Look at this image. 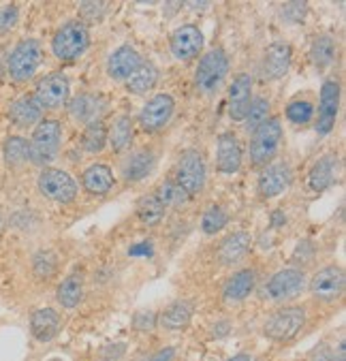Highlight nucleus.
Returning a JSON list of instances; mask_svg holds the SVG:
<instances>
[{
    "label": "nucleus",
    "instance_id": "a211bd4d",
    "mask_svg": "<svg viewBox=\"0 0 346 361\" xmlns=\"http://www.w3.org/2000/svg\"><path fill=\"white\" fill-rule=\"evenodd\" d=\"M140 66H142V56L137 54L130 45H124L109 56L107 73L113 80H128Z\"/></svg>",
    "mask_w": 346,
    "mask_h": 361
},
{
    "label": "nucleus",
    "instance_id": "cd10ccee",
    "mask_svg": "<svg viewBox=\"0 0 346 361\" xmlns=\"http://www.w3.org/2000/svg\"><path fill=\"white\" fill-rule=\"evenodd\" d=\"M9 116L18 126H30L41 120V107L35 101V97H22L11 105Z\"/></svg>",
    "mask_w": 346,
    "mask_h": 361
},
{
    "label": "nucleus",
    "instance_id": "2f4dec72",
    "mask_svg": "<svg viewBox=\"0 0 346 361\" xmlns=\"http://www.w3.org/2000/svg\"><path fill=\"white\" fill-rule=\"evenodd\" d=\"M165 207H184L190 199V195L173 180H167L163 182L159 188H156V195H154Z\"/></svg>",
    "mask_w": 346,
    "mask_h": 361
},
{
    "label": "nucleus",
    "instance_id": "9b49d317",
    "mask_svg": "<svg viewBox=\"0 0 346 361\" xmlns=\"http://www.w3.org/2000/svg\"><path fill=\"white\" fill-rule=\"evenodd\" d=\"M173 107H175V103H173V99H171L169 94H156V97H152V99L144 105V109H142V114H140V124H142V128L148 130V133L161 130V128L171 120Z\"/></svg>",
    "mask_w": 346,
    "mask_h": 361
},
{
    "label": "nucleus",
    "instance_id": "4c0bfd02",
    "mask_svg": "<svg viewBox=\"0 0 346 361\" xmlns=\"http://www.w3.org/2000/svg\"><path fill=\"white\" fill-rule=\"evenodd\" d=\"M267 116H269V101L267 99H263V97H259V99H254L252 103H250V107H248V114H246V130L248 133H254L265 120H267Z\"/></svg>",
    "mask_w": 346,
    "mask_h": 361
},
{
    "label": "nucleus",
    "instance_id": "a18cd8bd",
    "mask_svg": "<svg viewBox=\"0 0 346 361\" xmlns=\"http://www.w3.org/2000/svg\"><path fill=\"white\" fill-rule=\"evenodd\" d=\"M18 22V7H5L0 9V35L11 30Z\"/></svg>",
    "mask_w": 346,
    "mask_h": 361
},
{
    "label": "nucleus",
    "instance_id": "864d4df0",
    "mask_svg": "<svg viewBox=\"0 0 346 361\" xmlns=\"http://www.w3.org/2000/svg\"><path fill=\"white\" fill-rule=\"evenodd\" d=\"M227 361H250V355L240 353V355H235V357H231V359H227Z\"/></svg>",
    "mask_w": 346,
    "mask_h": 361
},
{
    "label": "nucleus",
    "instance_id": "49530a36",
    "mask_svg": "<svg viewBox=\"0 0 346 361\" xmlns=\"http://www.w3.org/2000/svg\"><path fill=\"white\" fill-rule=\"evenodd\" d=\"M312 257H314V244L308 242V240H304V242L295 248V255H293V259H295L297 263H302V265H306Z\"/></svg>",
    "mask_w": 346,
    "mask_h": 361
},
{
    "label": "nucleus",
    "instance_id": "c9c22d12",
    "mask_svg": "<svg viewBox=\"0 0 346 361\" xmlns=\"http://www.w3.org/2000/svg\"><path fill=\"white\" fill-rule=\"evenodd\" d=\"M105 141H107V128H105V124L101 120L88 124V128L84 133V139H82L84 150L86 152H92V154L94 152H101L105 148Z\"/></svg>",
    "mask_w": 346,
    "mask_h": 361
},
{
    "label": "nucleus",
    "instance_id": "0eeeda50",
    "mask_svg": "<svg viewBox=\"0 0 346 361\" xmlns=\"http://www.w3.org/2000/svg\"><path fill=\"white\" fill-rule=\"evenodd\" d=\"M304 323H306V310L304 308H297V306L283 308L267 319L263 334L269 340L285 342V340H291L293 336H297V331L304 327Z\"/></svg>",
    "mask_w": 346,
    "mask_h": 361
},
{
    "label": "nucleus",
    "instance_id": "6e6552de",
    "mask_svg": "<svg viewBox=\"0 0 346 361\" xmlns=\"http://www.w3.org/2000/svg\"><path fill=\"white\" fill-rule=\"evenodd\" d=\"M39 190L51 199V201H58V203H68L73 201L75 195H78V184L75 180L68 176L66 171H60V169H45L41 176H39Z\"/></svg>",
    "mask_w": 346,
    "mask_h": 361
},
{
    "label": "nucleus",
    "instance_id": "a878e982",
    "mask_svg": "<svg viewBox=\"0 0 346 361\" xmlns=\"http://www.w3.org/2000/svg\"><path fill=\"white\" fill-rule=\"evenodd\" d=\"M56 295H58V302L64 308H68V310L80 306L82 300H84V278L78 276V274L64 278L62 284L58 286V293Z\"/></svg>",
    "mask_w": 346,
    "mask_h": 361
},
{
    "label": "nucleus",
    "instance_id": "a19ab883",
    "mask_svg": "<svg viewBox=\"0 0 346 361\" xmlns=\"http://www.w3.org/2000/svg\"><path fill=\"white\" fill-rule=\"evenodd\" d=\"M312 361H346V357H344V342L338 344V350L329 348L327 344H319V348L312 353Z\"/></svg>",
    "mask_w": 346,
    "mask_h": 361
},
{
    "label": "nucleus",
    "instance_id": "20e7f679",
    "mask_svg": "<svg viewBox=\"0 0 346 361\" xmlns=\"http://www.w3.org/2000/svg\"><path fill=\"white\" fill-rule=\"evenodd\" d=\"M41 58H43V49H41V43L35 41V39H26L22 41L11 58H9V75L13 82H28L41 64Z\"/></svg>",
    "mask_w": 346,
    "mask_h": 361
},
{
    "label": "nucleus",
    "instance_id": "dca6fc26",
    "mask_svg": "<svg viewBox=\"0 0 346 361\" xmlns=\"http://www.w3.org/2000/svg\"><path fill=\"white\" fill-rule=\"evenodd\" d=\"M203 47V35L197 26L186 24L180 26L173 35H171V51L178 60H188L194 58Z\"/></svg>",
    "mask_w": 346,
    "mask_h": 361
},
{
    "label": "nucleus",
    "instance_id": "603ef678",
    "mask_svg": "<svg viewBox=\"0 0 346 361\" xmlns=\"http://www.w3.org/2000/svg\"><path fill=\"white\" fill-rule=\"evenodd\" d=\"M113 353H124V346L122 344H116V346H109V348H105V361H109L111 357H113Z\"/></svg>",
    "mask_w": 346,
    "mask_h": 361
},
{
    "label": "nucleus",
    "instance_id": "aec40b11",
    "mask_svg": "<svg viewBox=\"0 0 346 361\" xmlns=\"http://www.w3.org/2000/svg\"><path fill=\"white\" fill-rule=\"evenodd\" d=\"M254 271L252 269H240L235 271L227 284H225V291H223V298L227 304H237L242 300H246L250 293H252V288H254Z\"/></svg>",
    "mask_w": 346,
    "mask_h": 361
},
{
    "label": "nucleus",
    "instance_id": "72a5a7b5",
    "mask_svg": "<svg viewBox=\"0 0 346 361\" xmlns=\"http://www.w3.org/2000/svg\"><path fill=\"white\" fill-rule=\"evenodd\" d=\"M30 159V146L22 137H9L5 143V161L11 167H20Z\"/></svg>",
    "mask_w": 346,
    "mask_h": 361
},
{
    "label": "nucleus",
    "instance_id": "412c9836",
    "mask_svg": "<svg viewBox=\"0 0 346 361\" xmlns=\"http://www.w3.org/2000/svg\"><path fill=\"white\" fill-rule=\"evenodd\" d=\"M71 111L73 120L75 122H82V124H92L97 122V118L105 111V103L101 97H94V94H80L78 99L71 101Z\"/></svg>",
    "mask_w": 346,
    "mask_h": 361
},
{
    "label": "nucleus",
    "instance_id": "9d476101",
    "mask_svg": "<svg viewBox=\"0 0 346 361\" xmlns=\"http://www.w3.org/2000/svg\"><path fill=\"white\" fill-rule=\"evenodd\" d=\"M338 109H340V84L335 80H327V82H323V88H321L319 120H316L319 135L331 133V128L335 126Z\"/></svg>",
    "mask_w": 346,
    "mask_h": 361
},
{
    "label": "nucleus",
    "instance_id": "09e8293b",
    "mask_svg": "<svg viewBox=\"0 0 346 361\" xmlns=\"http://www.w3.org/2000/svg\"><path fill=\"white\" fill-rule=\"evenodd\" d=\"M173 355H175V348L167 346V348H161L159 353H154L148 361H171V359H173Z\"/></svg>",
    "mask_w": 346,
    "mask_h": 361
},
{
    "label": "nucleus",
    "instance_id": "f257e3e1",
    "mask_svg": "<svg viewBox=\"0 0 346 361\" xmlns=\"http://www.w3.org/2000/svg\"><path fill=\"white\" fill-rule=\"evenodd\" d=\"M283 143V124L278 118H267L250 139V161L261 167L267 165L276 154Z\"/></svg>",
    "mask_w": 346,
    "mask_h": 361
},
{
    "label": "nucleus",
    "instance_id": "3c124183",
    "mask_svg": "<svg viewBox=\"0 0 346 361\" xmlns=\"http://www.w3.org/2000/svg\"><path fill=\"white\" fill-rule=\"evenodd\" d=\"M229 334V323L227 321H221L216 327H214V336L216 338H223V336H227Z\"/></svg>",
    "mask_w": 346,
    "mask_h": 361
},
{
    "label": "nucleus",
    "instance_id": "bb28decb",
    "mask_svg": "<svg viewBox=\"0 0 346 361\" xmlns=\"http://www.w3.org/2000/svg\"><path fill=\"white\" fill-rule=\"evenodd\" d=\"M156 159L150 150H142V152H135L132 157H128L126 165H124V180L126 182H137V180H144L152 167H154Z\"/></svg>",
    "mask_w": 346,
    "mask_h": 361
},
{
    "label": "nucleus",
    "instance_id": "393cba45",
    "mask_svg": "<svg viewBox=\"0 0 346 361\" xmlns=\"http://www.w3.org/2000/svg\"><path fill=\"white\" fill-rule=\"evenodd\" d=\"M190 319H192V304L190 302H173L169 308L163 310L161 325L171 331H180V329L188 327Z\"/></svg>",
    "mask_w": 346,
    "mask_h": 361
},
{
    "label": "nucleus",
    "instance_id": "37998d69",
    "mask_svg": "<svg viewBox=\"0 0 346 361\" xmlns=\"http://www.w3.org/2000/svg\"><path fill=\"white\" fill-rule=\"evenodd\" d=\"M107 11V3H82L80 5V13L84 20L88 22H99Z\"/></svg>",
    "mask_w": 346,
    "mask_h": 361
},
{
    "label": "nucleus",
    "instance_id": "2eb2a0df",
    "mask_svg": "<svg viewBox=\"0 0 346 361\" xmlns=\"http://www.w3.org/2000/svg\"><path fill=\"white\" fill-rule=\"evenodd\" d=\"M291 45L289 43H271L263 56V75L267 80H280L287 75V71L291 66Z\"/></svg>",
    "mask_w": 346,
    "mask_h": 361
},
{
    "label": "nucleus",
    "instance_id": "5fc2aeb1",
    "mask_svg": "<svg viewBox=\"0 0 346 361\" xmlns=\"http://www.w3.org/2000/svg\"><path fill=\"white\" fill-rule=\"evenodd\" d=\"M188 7H192V9H205L207 3H188Z\"/></svg>",
    "mask_w": 346,
    "mask_h": 361
},
{
    "label": "nucleus",
    "instance_id": "423d86ee",
    "mask_svg": "<svg viewBox=\"0 0 346 361\" xmlns=\"http://www.w3.org/2000/svg\"><path fill=\"white\" fill-rule=\"evenodd\" d=\"M306 286V274L302 269L289 267V269H280L278 274H273L271 280L265 286V298L269 302L283 304L287 300H293L295 295H299Z\"/></svg>",
    "mask_w": 346,
    "mask_h": 361
},
{
    "label": "nucleus",
    "instance_id": "f03ea898",
    "mask_svg": "<svg viewBox=\"0 0 346 361\" xmlns=\"http://www.w3.org/2000/svg\"><path fill=\"white\" fill-rule=\"evenodd\" d=\"M227 71H229V58H227L225 49L216 47L201 58V62L197 66V73H194V84L203 92H214L225 82Z\"/></svg>",
    "mask_w": 346,
    "mask_h": 361
},
{
    "label": "nucleus",
    "instance_id": "ddd939ff",
    "mask_svg": "<svg viewBox=\"0 0 346 361\" xmlns=\"http://www.w3.org/2000/svg\"><path fill=\"white\" fill-rule=\"evenodd\" d=\"M68 99V82L64 75L60 73H51L47 78H43L37 84L35 90V101L39 103V107L43 109H56L60 107L64 101Z\"/></svg>",
    "mask_w": 346,
    "mask_h": 361
},
{
    "label": "nucleus",
    "instance_id": "de8ad7c7",
    "mask_svg": "<svg viewBox=\"0 0 346 361\" xmlns=\"http://www.w3.org/2000/svg\"><path fill=\"white\" fill-rule=\"evenodd\" d=\"M128 255L130 257H152V244L142 242V244H137V246H130Z\"/></svg>",
    "mask_w": 346,
    "mask_h": 361
},
{
    "label": "nucleus",
    "instance_id": "4be33fe9",
    "mask_svg": "<svg viewBox=\"0 0 346 361\" xmlns=\"http://www.w3.org/2000/svg\"><path fill=\"white\" fill-rule=\"evenodd\" d=\"M60 329V317L51 308H41L30 317V331L39 342H49Z\"/></svg>",
    "mask_w": 346,
    "mask_h": 361
},
{
    "label": "nucleus",
    "instance_id": "ea45409f",
    "mask_svg": "<svg viewBox=\"0 0 346 361\" xmlns=\"http://www.w3.org/2000/svg\"><path fill=\"white\" fill-rule=\"evenodd\" d=\"M312 116H314V107L308 101H293L287 107V118L293 124H308L312 120Z\"/></svg>",
    "mask_w": 346,
    "mask_h": 361
},
{
    "label": "nucleus",
    "instance_id": "8fccbe9b",
    "mask_svg": "<svg viewBox=\"0 0 346 361\" xmlns=\"http://www.w3.org/2000/svg\"><path fill=\"white\" fill-rule=\"evenodd\" d=\"M285 221L287 219H285V214L280 209L271 214V227H280V225H285Z\"/></svg>",
    "mask_w": 346,
    "mask_h": 361
},
{
    "label": "nucleus",
    "instance_id": "7c9ffc66",
    "mask_svg": "<svg viewBox=\"0 0 346 361\" xmlns=\"http://www.w3.org/2000/svg\"><path fill=\"white\" fill-rule=\"evenodd\" d=\"M165 209L167 207L154 195H148L137 201V219L148 227H154L165 219Z\"/></svg>",
    "mask_w": 346,
    "mask_h": 361
},
{
    "label": "nucleus",
    "instance_id": "39448f33",
    "mask_svg": "<svg viewBox=\"0 0 346 361\" xmlns=\"http://www.w3.org/2000/svg\"><path fill=\"white\" fill-rule=\"evenodd\" d=\"M60 139H62V128L60 122L56 120H45L41 122L35 133H32V143H30V159L39 165L49 163L56 159L58 148H60Z\"/></svg>",
    "mask_w": 346,
    "mask_h": 361
},
{
    "label": "nucleus",
    "instance_id": "f704fd0d",
    "mask_svg": "<svg viewBox=\"0 0 346 361\" xmlns=\"http://www.w3.org/2000/svg\"><path fill=\"white\" fill-rule=\"evenodd\" d=\"M109 139H111V148L116 152L126 150L130 146V141H132V122H130V118H126V116L118 118L113 128H111Z\"/></svg>",
    "mask_w": 346,
    "mask_h": 361
},
{
    "label": "nucleus",
    "instance_id": "f8f14e48",
    "mask_svg": "<svg viewBox=\"0 0 346 361\" xmlns=\"http://www.w3.org/2000/svg\"><path fill=\"white\" fill-rule=\"evenodd\" d=\"M310 291L314 298L323 300V302H333L342 295L344 291V271L338 265H329L325 269H321L319 274H314L312 282H310Z\"/></svg>",
    "mask_w": 346,
    "mask_h": 361
},
{
    "label": "nucleus",
    "instance_id": "c03bdc74",
    "mask_svg": "<svg viewBox=\"0 0 346 361\" xmlns=\"http://www.w3.org/2000/svg\"><path fill=\"white\" fill-rule=\"evenodd\" d=\"M156 325V314L152 310H140L132 317V327L137 331H150Z\"/></svg>",
    "mask_w": 346,
    "mask_h": 361
},
{
    "label": "nucleus",
    "instance_id": "5701e85b",
    "mask_svg": "<svg viewBox=\"0 0 346 361\" xmlns=\"http://www.w3.org/2000/svg\"><path fill=\"white\" fill-rule=\"evenodd\" d=\"M84 188L92 195H107L113 186V173L107 165L94 163L84 171Z\"/></svg>",
    "mask_w": 346,
    "mask_h": 361
},
{
    "label": "nucleus",
    "instance_id": "58836bf2",
    "mask_svg": "<svg viewBox=\"0 0 346 361\" xmlns=\"http://www.w3.org/2000/svg\"><path fill=\"white\" fill-rule=\"evenodd\" d=\"M32 269L39 278H49L56 271V255L51 250H39L32 259Z\"/></svg>",
    "mask_w": 346,
    "mask_h": 361
},
{
    "label": "nucleus",
    "instance_id": "473e14b6",
    "mask_svg": "<svg viewBox=\"0 0 346 361\" xmlns=\"http://www.w3.org/2000/svg\"><path fill=\"white\" fill-rule=\"evenodd\" d=\"M310 56H312V62L316 64V68H327L333 64L335 60V43L331 37H316L312 41V47H310Z\"/></svg>",
    "mask_w": 346,
    "mask_h": 361
},
{
    "label": "nucleus",
    "instance_id": "6ab92c4d",
    "mask_svg": "<svg viewBox=\"0 0 346 361\" xmlns=\"http://www.w3.org/2000/svg\"><path fill=\"white\" fill-rule=\"evenodd\" d=\"M218 169L223 173H235L242 167V148L233 133H223L218 137V154H216Z\"/></svg>",
    "mask_w": 346,
    "mask_h": 361
},
{
    "label": "nucleus",
    "instance_id": "c756f323",
    "mask_svg": "<svg viewBox=\"0 0 346 361\" xmlns=\"http://www.w3.org/2000/svg\"><path fill=\"white\" fill-rule=\"evenodd\" d=\"M156 80H159V71H156V66H154L152 62H142V66L137 68L135 73L128 78L126 88H128L130 92H135V94H144V92H148V90L154 88Z\"/></svg>",
    "mask_w": 346,
    "mask_h": 361
},
{
    "label": "nucleus",
    "instance_id": "f3484780",
    "mask_svg": "<svg viewBox=\"0 0 346 361\" xmlns=\"http://www.w3.org/2000/svg\"><path fill=\"white\" fill-rule=\"evenodd\" d=\"M252 99V80L246 73H240L229 88V116L231 120H244Z\"/></svg>",
    "mask_w": 346,
    "mask_h": 361
},
{
    "label": "nucleus",
    "instance_id": "b1692460",
    "mask_svg": "<svg viewBox=\"0 0 346 361\" xmlns=\"http://www.w3.org/2000/svg\"><path fill=\"white\" fill-rule=\"evenodd\" d=\"M248 248H250V235H248L246 231H240V233L227 238V240L221 244V248H218V259H221V263H225V265H233V263H237L240 259H244V255L248 252Z\"/></svg>",
    "mask_w": 346,
    "mask_h": 361
},
{
    "label": "nucleus",
    "instance_id": "79ce46f5",
    "mask_svg": "<svg viewBox=\"0 0 346 361\" xmlns=\"http://www.w3.org/2000/svg\"><path fill=\"white\" fill-rule=\"evenodd\" d=\"M306 13H308L306 3H287L283 7V18L287 22H293V24H302L306 20Z\"/></svg>",
    "mask_w": 346,
    "mask_h": 361
},
{
    "label": "nucleus",
    "instance_id": "1a4fd4ad",
    "mask_svg": "<svg viewBox=\"0 0 346 361\" xmlns=\"http://www.w3.org/2000/svg\"><path fill=\"white\" fill-rule=\"evenodd\" d=\"M205 161L197 150H186L178 163V184L188 192V195H197L203 190L205 186Z\"/></svg>",
    "mask_w": 346,
    "mask_h": 361
},
{
    "label": "nucleus",
    "instance_id": "e433bc0d",
    "mask_svg": "<svg viewBox=\"0 0 346 361\" xmlns=\"http://www.w3.org/2000/svg\"><path fill=\"white\" fill-rule=\"evenodd\" d=\"M227 223H229L227 212H225L223 207L214 205V207H210V209H207V212L203 214L201 229H203V233H207V235H214V233L223 231V229L227 227Z\"/></svg>",
    "mask_w": 346,
    "mask_h": 361
},
{
    "label": "nucleus",
    "instance_id": "4468645a",
    "mask_svg": "<svg viewBox=\"0 0 346 361\" xmlns=\"http://www.w3.org/2000/svg\"><path fill=\"white\" fill-rule=\"evenodd\" d=\"M293 182V173L291 167L287 163H278L267 167L261 178H259V192L261 197H278L280 192H285Z\"/></svg>",
    "mask_w": 346,
    "mask_h": 361
},
{
    "label": "nucleus",
    "instance_id": "7ed1b4c3",
    "mask_svg": "<svg viewBox=\"0 0 346 361\" xmlns=\"http://www.w3.org/2000/svg\"><path fill=\"white\" fill-rule=\"evenodd\" d=\"M88 43L90 37L86 26L82 22H68L56 32L51 41V49L60 60H75L88 49Z\"/></svg>",
    "mask_w": 346,
    "mask_h": 361
},
{
    "label": "nucleus",
    "instance_id": "c85d7f7f",
    "mask_svg": "<svg viewBox=\"0 0 346 361\" xmlns=\"http://www.w3.org/2000/svg\"><path fill=\"white\" fill-rule=\"evenodd\" d=\"M333 169H335V159L333 157H323L314 163L310 176H308V184L312 190L323 192L325 188H329L333 184Z\"/></svg>",
    "mask_w": 346,
    "mask_h": 361
}]
</instances>
